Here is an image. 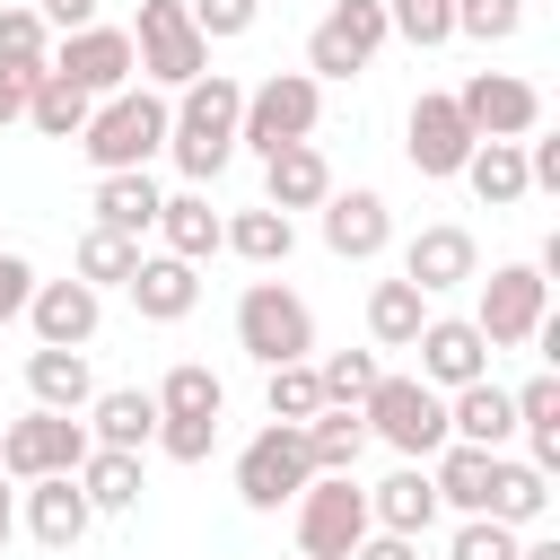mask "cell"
Returning <instances> with one entry per match:
<instances>
[{
    "label": "cell",
    "instance_id": "obj_1",
    "mask_svg": "<svg viewBox=\"0 0 560 560\" xmlns=\"http://www.w3.org/2000/svg\"><path fill=\"white\" fill-rule=\"evenodd\" d=\"M236 114H245V88L228 70H201L184 79V105H166V149L192 184H210L228 158H236Z\"/></svg>",
    "mask_w": 560,
    "mask_h": 560
},
{
    "label": "cell",
    "instance_id": "obj_2",
    "mask_svg": "<svg viewBox=\"0 0 560 560\" xmlns=\"http://www.w3.org/2000/svg\"><path fill=\"white\" fill-rule=\"evenodd\" d=\"M79 149L96 158V175H122V166H149L158 149H166V96H149V88H114L96 114H88V131H79Z\"/></svg>",
    "mask_w": 560,
    "mask_h": 560
},
{
    "label": "cell",
    "instance_id": "obj_3",
    "mask_svg": "<svg viewBox=\"0 0 560 560\" xmlns=\"http://www.w3.org/2000/svg\"><path fill=\"white\" fill-rule=\"evenodd\" d=\"M359 420H368V438H385L402 464H420V455L446 446V394L420 385V376H376L368 402H359Z\"/></svg>",
    "mask_w": 560,
    "mask_h": 560
},
{
    "label": "cell",
    "instance_id": "obj_4",
    "mask_svg": "<svg viewBox=\"0 0 560 560\" xmlns=\"http://www.w3.org/2000/svg\"><path fill=\"white\" fill-rule=\"evenodd\" d=\"M315 114H324V79L306 70H271L262 88H245V114H236V140L254 158L289 149V140H315Z\"/></svg>",
    "mask_w": 560,
    "mask_h": 560
},
{
    "label": "cell",
    "instance_id": "obj_5",
    "mask_svg": "<svg viewBox=\"0 0 560 560\" xmlns=\"http://www.w3.org/2000/svg\"><path fill=\"white\" fill-rule=\"evenodd\" d=\"M359 534H368V490L350 472H315L298 490V551L306 560H350Z\"/></svg>",
    "mask_w": 560,
    "mask_h": 560
},
{
    "label": "cell",
    "instance_id": "obj_6",
    "mask_svg": "<svg viewBox=\"0 0 560 560\" xmlns=\"http://www.w3.org/2000/svg\"><path fill=\"white\" fill-rule=\"evenodd\" d=\"M236 341H245L262 368H280V359H306V350H315V315H306V298H298V289L254 280V289L236 298Z\"/></svg>",
    "mask_w": 560,
    "mask_h": 560
},
{
    "label": "cell",
    "instance_id": "obj_7",
    "mask_svg": "<svg viewBox=\"0 0 560 560\" xmlns=\"http://www.w3.org/2000/svg\"><path fill=\"white\" fill-rule=\"evenodd\" d=\"M315 481V464H306V429L298 420H271L262 438H245V455H236V499L245 508H280V499H298Z\"/></svg>",
    "mask_w": 560,
    "mask_h": 560
},
{
    "label": "cell",
    "instance_id": "obj_8",
    "mask_svg": "<svg viewBox=\"0 0 560 560\" xmlns=\"http://www.w3.org/2000/svg\"><path fill=\"white\" fill-rule=\"evenodd\" d=\"M88 446H96V438H88L70 411H44V402H35L26 420H9V429H0V472H9V481L79 472V464H88Z\"/></svg>",
    "mask_w": 560,
    "mask_h": 560
},
{
    "label": "cell",
    "instance_id": "obj_9",
    "mask_svg": "<svg viewBox=\"0 0 560 560\" xmlns=\"http://www.w3.org/2000/svg\"><path fill=\"white\" fill-rule=\"evenodd\" d=\"M131 52H140V70H149V79H166V88H184V79H201V70H210V35L192 26V9H184V0H140Z\"/></svg>",
    "mask_w": 560,
    "mask_h": 560
},
{
    "label": "cell",
    "instance_id": "obj_10",
    "mask_svg": "<svg viewBox=\"0 0 560 560\" xmlns=\"http://www.w3.org/2000/svg\"><path fill=\"white\" fill-rule=\"evenodd\" d=\"M385 35H394V26H385V0H332L324 26L306 35V79H350V70H368Z\"/></svg>",
    "mask_w": 560,
    "mask_h": 560
},
{
    "label": "cell",
    "instance_id": "obj_11",
    "mask_svg": "<svg viewBox=\"0 0 560 560\" xmlns=\"http://www.w3.org/2000/svg\"><path fill=\"white\" fill-rule=\"evenodd\" d=\"M455 114L472 122V140H525L542 122V88L516 79V70H472L455 88Z\"/></svg>",
    "mask_w": 560,
    "mask_h": 560
},
{
    "label": "cell",
    "instance_id": "obj_12",
    "mask_svg": "<svg viewBox=\"0 0 560 560\" xmlns=\"http://www.w3.org/2000/svg\"><path fill=\"white\" fill-rule=\"evenodd\" d=\"M551 315V280L534 271V262H499L490 280H481V341L490 350H516V341H534V324Z\"/></svg>",
    "mask_w": 560,
    "mask_h": 560
},
{
    "label": "cell",
    "instance_id": "obj_13",
    "mask_svg": "<svg viewBox=\"0 0 560 560\" xmlns=\"http://www.w3.org/2000/svg\"><path fill=\"white\" fill-rule=\"evenodd\" d=\"M411 350H420V385H472V376H490V341H481V324L472 315H429L420 332H411Z\"/></svg>",
    "mask_w": 560,
    "mask_h": 560
},
{
    "label": "cell",
    "instance_id": "obj_14",
    "mask_svg": "<svg viewBox=\"0 0 560 560\" xmlns=\"http://www.w3.org/2000/svg\"><path fill=\"white\" fill-rule=\"evenodd\" d=\"M52 70H61V79H79L88 96H114V88H131L140 52H131V35H122V26H70V35H61V52H52Z\"/></svg>",
    "mask_w": 560,
    "mask_h": 560
},
{
    "label": "cell",
    "instance_id": "obj_15",
    "mask_svg": "<svg viewBox=\"0 0 560 560\" xmlns=\"http://www.w3.org/2000/svg\"><path fill=\"white\" fill-rule=\"evenodd\" d=\"M402 158H411L420 175H464V158H472V122L455 114V96H420V105H411V122H402Z\"/></svg>",
    "mask_w": 560,
    "mask_h": 560
},
{
    "label": "cell",
    "instance_id": "obj_16",
    "mask_svg": "<svg viewBox=\"0 0 560 560\" xmlns=\"http://www.w3.org/2000/svg\"><path fill=\"white\" fill-rule=\"evenodd\" d=\"M402 280H411L420 298H438V289L481 280V254H472V236H464V228H420V236L402 245Z\"/></svg>",
    "mask_w": 560,
    "mask_h": 560
},
{
    "label": "cell",
    "instance_id": "obj_17",
    "mask_svg": "<svg viewBox=\"0 0 560 560\" xmlns=\"http://www.w3.org/2000/svg\"><path fill=\"white\" fill-rule=\"evenodd\" d=\"M88 490H79V472H44V481H26V534L44 542V551H70L79 534H88Z\"/></svg>",
    "mask_w": 560,
    "mask_h": 560
},
{
    "label": "cell",
    "instance_id": "obj_18",
    "mask_svg": "<svg viewBox=\"0 0 560 560\" xmlns=\"http://www.w3.org/2000/svg\"><path fill=\"white\" fill-rule=\"evenodd\" d=\"M315 210H324V245H332L341 262H368V254H385V236H394V219H385L376 192H324Z\"/></svg>",
    "mask_w": 560,
    "mask_h": 560
},
{
    "label": "cell",
    "instance_id": "obj_19",
    "mask_svg": "<svg viewBox=\"0 0 560 560\" xmlns=\"http://www.w3.org/2000/svg\"><path fill=\"white\" fill-rule=\"evenodd\" d=\"M96 289L88 280H35V298H26V324H35V341H61V350H79L88 332H96Z\"/></svg>",
    "mask_w": 560,
    "mask_h": 560
},
{
    "label": "cell",
    "instance_id": "obj_20",
    "mask_svg": "<svg viewBox=\"0 0 560 560\" xmlns=\"http://www.w3.org/2000/svg\"><path fill=\"white\" fill-rule=\"evenodd\" d=\"M446 438H464V446H508L516 438V394H499L490 376H472V385H455V402H446Z\"/></svg>",
    "mask_w": 560,
    "mask_h": 560
},
{
    "label": "cell",
    "instance_id": "obj_21",
    "mask_svg": "<svg viewBox=\"0 0 560 560\" xmlns=\"http://www.w3.org/2000/svg\"><path fill=\"white\" fill-rule=\"evenodd\" d=\"M262 192H271V210H315V201L332 192V166H324V149H315V140H289V149H271V158H262Z\"/></svg>",
    "mask_w": 560,
    "mask_h": 560
},
{
    "label": "cell",
    "instance_id": "obj_22",
    "mask_svg": "<svg viewBox=\"0 0 560 560\" xmlns=\"http://www.w3.org/2000/svg\"><path fill=\"white\" fill-rule=\"evenodd\" d=\"M122 289H131V306H140L149 324H184V315L201 306V280H192V262H175V254H158V262L140 254V271H131Z\"/></svg>",
    "mask_w": 560,
    "mask_h": 560
},
{
    "label": "cell",
    "instance_id": "obj_23",
    "mask_svg": "<svg viewBox=\"0 0 560 560\" xmlns=\"http://www.w3.org/2000/svg\"><path fill=\"white\" fill-rule=\"evenodd\" d=\"M368 525H385V534H429V525H438V481H429L420 464L385 472V481L368 490Z\"/></svg>",
    "mask_w": 560,
    "mask_h": 560
},
{
    "label": "cell",
    "instance_id": "obj_24",
    "mask_svg": "<svg viewBox=\"0 0 560 560\" xmlns=\"http://www.w3.org/2000/svg\"><path fill=\"white\" fill-rule=\"evenodd\" d=\"M88 420H96V446H122V455H140V446L158 438V394H140V385L88 394Z\"/></svg>",
    "mask_w": 560,
    "mask_h": 560
},
{
    "label": "cell",
    "instance_id": "obj_25",
    "mask_svg": "<svg viewBox=\"0 0 560 560\" xmlns=\"http://www.w3.org/2000/svg\"><path fill=\"white\" fill-rule=\"evenodd\" d=\"M464 184L481 192V210H508V201H525L534 184H525V140H472V158H464Z\"/></svg>",
    "mask_w": 560,
    "mask_h": 560
},
{
    "label": "cell",
    "instance_id": "obj_26",
    "mask_svg": "<svg viewBox=\"0 0 560 560\" xmlns=\"http://www.w3.org/2000/svg\"><path fill=\"white\" fill-rule=\"evenodd\" d=\"M26 394H35L44 411H88V394H96V376H88V359H79V350H61V341H44V350L26 359Z\"/></svg>",
    "mask_w": 560,
    "mask_h": 560
},
{
    "label": "cell",
    "instance_id": "obj_27",
    "mask_svg": "<svg viewBox=\"0 0 560 560\" xmlns=\"http://www.w3.org/2000/svg\"><path fill=\"white\" fill-rule=\"evenodd\" d=\"M306 429V464L315 472H350L359 455H368V420H359V402H324L315 420H298Z\"/></svg>",
    "mask_w": 560,
    "mask_h": 560
},
{
    "label": "cell",
    "instance_id": "obj_28",
    "mask_svg": "<svg viewBox=\"0 0 560 560\" xmlns=\"http://www.w3.org/2000/svg\"><path fill=\"white\" fill-rule=\"evenodd\" d=\"M490 472H499V455L490 446H464V438H446L438 446V508H464V516H481V499H490Z\"/></svg>",
    "mask_w": 560,
    "mask_h": 560
},
{
    "label": "cell",
    "instance_id": "obj_29",
    "mask_svg": "<svg viewBox=\"0 0 560 560\" xmlns=\"http://www.w3.org/2000/svg\"><path fill=\"white\" fill-rule=\"evenodd\" d=\"M88 114H96V96L44 61V79H35V96H26V122H35L44 140H79V131H88Z\"/></svg>",
    "mask_w": 560,
    "mask_h": 560
},
{
    "label": "cell",
    "instance_id": "obj_30",
    "mask_svg": "<svg viewBox=\"0 0 560 560\" xmlns=\"http://www.w3.org/2000/svg\"><path fill=\"white\" fill-rule=\"evenodd\" d=\"M158 184H149V166H122V175H96V228H122V236H140V228H158Z\"/></svg>",
    "mask_w": 560,
    "mask_h": 560
},
{
    "label": "cell",
    "instance_id": "obj_31",
    "mask_svg": "<svg viewBox=\"0 0 560 560\" xmlns=\"http://www.w3.org/2000/svg\"><path fill=\"white\" fill-rule=\"evenodd\" d=\"M79 490H88V508H96V516H122V508H140V455H122V446H88V464H79Z\"/></svg>",
    "mask_w": 560,
    "mask_h": 560
},
{
    "label": "cell",
    "instance_id": "obj_32",
    "mask_svg": "<svg viewBox=\"0 0 560 560\" xmlns=\"http://www.w3.org/2000/svg\"><path fill=\"white\" fill-rule=\"evenodd\" d=\"M219 245L228 254H245V262H289V245H298V228H289V210H236V219H219Z\"/></svg>",
    "mask_w": 560,
    "mask_h": 560
},
{
    "label": "cell",
    "instance_id": "obj_33",
    "mask_svg": "<svg viewBox=\"0 0 560 560\" xmlns=\"http://www.w3.org/2000/svg\"><path fill=\"white\" fill-rule=\"evenodd\" d=\"M542 508H551V472H534V464H508V455H499L481 516H499V525H534Z\"/></svg>",
    "mask_w": 560,
    "mask_h": 560
},
{
    "label": "cell",
    "instance_id": "obj_34",
    "mask_svg": "<svg viewBox=\"0 0 560 560\" xmlns=\"http://www.w3.org/2000/svg\"><path fill=\"white\" fill-rule=\"evenodd\" d=\"M158 228H166V254H175V262H201V254H219V210H210L201 192H175V201H158Z\"/></svg>",
    "mask_w": 560,
    "mask_h": 560
},
{
    "label": "cell",
    "instance_id": "obj_35",
    "mask_svg": "<svg viewBox=\"0 0 560 560\" xmlns=\"http://www.w3.org/2000/svg\"><path fill=\"white\" fill-rule=\"evenodd\" d=\"M420 324H429V298H420L411 280H376V289H368V332H376L385 350H411Z\"/></svg>",
    "mask_w": 560,
    "mask_h": 560
},
{
    "label": "cell",
    "instance_id": "obj_36",
    "mask_svg": "<svg viewBox=\"0 0 560 560\" xmlns=\"http://www.w3.org/2000/svg\"><path fill=\"white\" fill-rule=\"evenodd\" d=\"M228 411V385L210 376V368H166V385H158V420H219Z\"/></svg>",
    "mask_w": 560,
    "mask_h": 560
},
{
    "label": "cell",
    "instance_id": "obj_37",
    "mask_svg": "<svg viewBox=\"0 0 560 560\" xmlns=\"http://www.w3.org/2000/svg\"><path fill=\"white\" fill-rule=\"evenodd\" d=\"M516 429L534 438V472H560V376H534L516 394Z\"/></svg>",
    "mask_w": 560,
    "mask_h": 560
},
{
    "label": "cell",
    "instance_id": "obj_38",
    "mask_svg": "<svg viewBox=\"0 0 560 560\" xmlns=\"http://www.w3.org/2000/svg\"><path fill=\"white\" fill-rule=\"evenodd\" d=\"M131 271H140V236H122V228H88V236H79V280H88V289L131 280Z\"/></svg>",
    "mask_w": 560,
    "mask_h": 560
},
{
    "label": "cell",
    "instance_id": "obj_39",
    "mask_svg": "<svg viewBox=\"0 0 560 560\" xmlns=\"http://www.w3.org/2000/svg\"><path fill=\"white\" fill-rule=\"evenodd\" d=\"M385 368H376V350H332L324 368H315V385H324V402H368V385H376Z\"/></svg>",
    "mask_w": 560,
    "mask_h": 560
},
{
    "label": "cell",
    "instance_id": "obj_40",
    "mask_svg": "<svg viewBox=\"0 0 560 560\" xmlns=\"http://www.w3.org/2000/svg\"><path fill=\"white\" fill-rule=\"evenodd\" d=\"M315 411H324L315 368H306V359H280V368H271V420H315Z\"/></svg>",
    "mask_w": 560,
    "mask_h": 560
},
{
    "label": "cell",
    "instance_id": "obj_41",
    "mask_svg": "<svg viewBox=\"0 0 560 560\" xmlns=\"http://www.w3.org/2000/svg\"><path fill=\"white\" fill-rule=\"evenodd\" d=\"M385 26H394V35H411V44L429 52V44H446V35H455V0H385Z\"/></svg>",
    "mask_w": 560,
    "mask_h": 560
},
{
    "label": "cell",
    "instance_id": "obj_42",
    "mask_svg": "<svg viewBox=\"0 0 560 560\" xmlns=\"http://www.w3.org/2000/svg\"><path fill=\"white\" fill-rule=\"evenodd\" d=\"M525 26V0H455V35H472V44H508Z\"/></svg>",
    "mask_w": 560,
    "mask_h": 560
},
{
    "label": "cell",
    "instance_id": "obj_43",
    "mask_svg": "<svg viewBox=\"0 0 560 560\" xmlns=\"http://www.w3.org/2000/svg\"><path fill=\"white\" fill-rule=\"evenodd\" d=\"M446 560H516V525H499V516H464V534H455Z\"/></svg>",
    "mask_w": 560,
    "mask_h": 560
},
{
    "label": "cell",
    "instance_id": "obj_44",
    "mask_svg": "<svg viewBox=\"0 0 560 560\" xmlns=\"http://www.w3.org/2000/svg\"><path fill=\"white\" fill-rule=\"evenodd\" d=\"M0 61H52V52H44V18H35V9H0Z\"/></svg>",
    "mask_w": 560,
    "mask_h": 560
},
{
    "label": "cell",
    "instance_id": "obj_45",
    "mask_svg": "<svg viewBox=\"0 0 560 560\" xmlns=\"http://www.w3.org/2000/svg\"><path fill=\"white\" fill-rule=\"evenodd\" d=\"M158 446H166L175 464H201V455L219 446V420H158Z\"/></svg>",
    "mask_w": 560,
    "mask_h": 560
},
{
    "label": "cell",
    "instance_id": "obj_46",
    "mask_svg": "<svg viewBox=\"0 0 560 560\" xmlns=\"http://www.w3.org/2000/svg\"><path fill=\"white\" fill-rule=\"evenodd\" d=\"M184 9H192V26H201V35H245L262 0H184Z\"/></svg>",
    "mask_w": 560,
    "mask_h": 560
},
{
    "label": "cell",
    "instance_id": "obj_47",
    "mask_svg": "<svg viewBox=\"0 0 560 560\" xmlns=\"http://www.w3.org/2000/svg\"><path fill=\"white\" fill-rule=\"evenodd\" d=\"M26 298H35V262L26 254H0V324H18Z\"/></svg>",
    "mask_w": 560,
    "mask_h": 560
},
{
    "label": "cell",
    "instance_id": "obj_48",
    "mask_svg": "<svg viewBox=\"0 0 560 560\" xmlns=\"http://www.w3.org/2000/svg\"><path fill=\"white\" fill-rule=\"evenodd\" d=\"M35 79H44V61H0V122H18V114H26Z\"/></svg>",
    "mask_w": 560,
    "mask_h": 560
},
{
    "label": "cell",
    "instance_id": "obj_49",
    "mask_svg": "<svg viewBox=\"0 0 560 560\" xmlns=\"http://www.w3.org/2000/svg\"><path fill=\"white\" fill-rule=\"evenodd\" d=\"M350 560H420V534H385V525H368Z\"/></svg>",
    "mask_w": 560,
    "mask_h": 560
},
{
    "label": "cell",
    "instance_id": "obj_50",
    "mask_svg": "<svg viewBox=\"0 0 560 560\" xmlns=\"http://www.w3.org/2000/svg\"><path fill=\"white\" fill-rule=\"evenodd\" d=\"M525 184L560 192V140H534V149H525Z\"/></svg>",
    "mask_w": 560,
    "mask_h": 560
},
{
    "label": "cell",
    "instance_id": "obj_51",
    "mask_svg": "<svg viewBox=\"0 0 560 560\" xmlns=\"http://www.w3.org/2000/svg\"><path fill=\"white\" fill-rule=\"evenodd\" d=\"M35 18H44V26H61V35H70V26H96V0H44V9H35Z\"/></svg>",
    "mask_w": 560,
    "mask_h": 560
},
{
    "label": "cell",
    "instance_id": "obj_52",
    "mask_svg": "<svg viewBox=\"0 0 560 560\" xmlns=\"http://www.w3.org/2000/svg\"><path fill=\"white\" fill-rule=\"evenodd\" d=\"M18 534V508H9V472H0V542Z\"/></svg>",
    "mask_w": 560,
    "mask_h": 560
}]
</instances>
